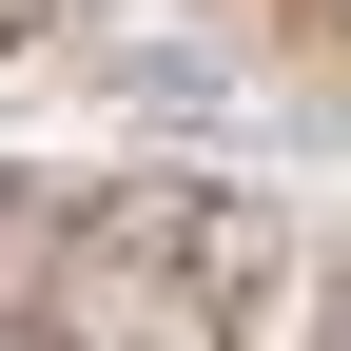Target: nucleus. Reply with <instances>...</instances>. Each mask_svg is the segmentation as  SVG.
<instances>
[{
	"label": "nucleus",
	"instance_id": "f257e3e1",
	"mask_svg": "<svg viewBox=\"0 0 351 351\" xmlns=\"http://www.w3.org/2000/svg\"><path fill=\"white\" fill-rule=\"evenodd\" d=\"M215 274H234V215L215 195H98L59 234V274H39V332L59 351H195Z\"/></svg>",
	"mask_w": 351,
	"mask_h": 351
}]
</instances>
